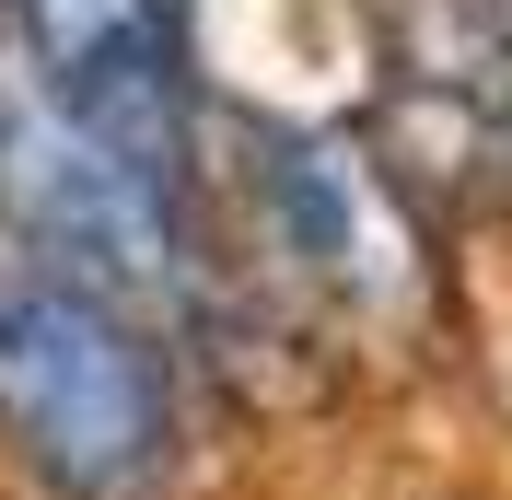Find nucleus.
Segmentation results:
<instances>
[{
  "label": "nucleus",
  "mask_w": 512,
  "mask_h": 500,
  "mask_svg": "<svg viewBox=\"0 0 512 500\" xmlns=\"http://www.w3.org/2000/svg\"><path fill=\"white\" fill-rule=\"evenodd\" d=\"M175 361L152 314L12 256L0 268V454L47 500H163L175 477Z\"/></svg>",
  "instance_id": "1"
},
{
  "label": "nucleus",
  "mask_w": 512,
  "mask_h": 500,
  "mask_svg": "<svg viewBox=\"0 0 512 500\" xmlns=\"http://www.w3.org/2000/svg\"><path fill=\"white\" fill-rule=\"evenodd\" d=\"M0 221L24 233L35 268L152 314L198 291V233H187V163H152L82 128L70 105L12 94L0 105Z\"/></svg>",
  "instance_id": "2"
},
{
  "label": "nucleus",
  "mask_w": 512,
  "mask_h": 500,
  "mask_svg": "<svg viewBox=\"0 0 512 500\" xmlns=\"http://www.w3.org/2000/svg\"><path fill=\"white\" fill-rule=\"evenodd\" d=\"M245 198H256L268 256H280L338 326H408V314L431 303V245H419L396 175L361 152L350 128H326V117L256 128Z\"/></svg>",
  "instance_id": "3"
},
{
  "label": "nucleus",
  "mask_w": 512,
  "mask_h": 500,
  "mask_svg": "<svg viewBox=\"0 0 512 500\" xmlns=\"http://www.w3.org/2000/svg\"><path fill=\"white\" fill-rule=\"evenodd\" d=\"M35 59V94L70 105L82 128L128 140L152 163H187L175 117V47H163V0H0Z\"/></svg>",
  "instance_id": "4"
}]
</instances>
